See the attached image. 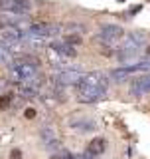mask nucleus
<instances>
[{
  "label": "nucleus",
  "instance_id": "obj_6",
  "mask_svg": "<svg viewBox=\"0 0 150 159\" xmlns=\"http://www.w3.org/2000/svg\"><path fill=\"white\" fill-rule=\"evenodd\" d=\"M146 93H150V76L136 78L131 86V96L140 98V96H146Z\"/></svg>",
  "mask_w": 150,
  "mask_h": 159
},
{
  "label": "nucleus",
  "instance_id": "obj_5",
  "mask_svg": "<svg viewBox=\"0 0 150 159\" xmlns=\"http://www.w3.org/2000/svg\"><path fill=\"white\" fill-rule=\"evenodd\" d=\"M59 28L57 24H49V22H38V24H32V26L28 28V32L32 34V36H56L59 34Z\"/></svg>",
  "mask_w": 150,
  "mask_h": 159
},
{
  "label": "nucleus",
  "instance_id": "obj_2",
  "mask_svg": "<svg viewBox=\"0 0 150 159\" xmlns=\"http://www.w3.org/2000/svg\"><path fill=\"white\" fill-rule=\"evenodd\" d=\"M142 44H144V34H140V32L127 34L123 46L119 48V52H117L119 62H128V60H132L138 52H140Z\"/></svg>",
  "mask_w": 150,
  "mask_h": 159
},
{
  "label": "nucleus",
  "instance_id": "obj_9",
  "mask_svg": "<svg viewBox=\"0 0 150 159\" xmlns=\"http://www.w3.org/2000/svg\"><path fill=\"white\" fill-rule=\"evenodd\" d=\"M52 48L56 50L57 54H61V56H67V58H73L75 56L73 46H71V44H67V42H53Z\"/></svg>",
  "mask_w": 150,
  "mask_h": 159
},
{
  "label": "nucleus",
  "instance_id": "obj_14",
  "mask_svg": "<svg viewBox=\"0 0 150 159\" xmlns=\"http://www.w3.org/2000/svg\"><path fill=\"white\" fill-rule=\"evenodd\" d=\"M22 157V153H20V149H14L12 151V159H20Z\"/></svg>",
  "mask_w": 150,
  "mask_h": 159
},
{
  "label": "nucleus",
  "instance_id": "obj_10",
  "mask_svg": "<svg viewBox=\"0 0 150 159\" xmlns=\"http://www.w3.org/2000/svg\"><path fill=\"white\" fill-rule=\"evenodd\" d=\"M81 76L83 74H79V72H61V74H57L56 80L59 84H77Z\"/></svg>",
  "mask_w": 150,
  "mask_h": 159
},
{
  "label": "nucleus",
  "instance_id": "obj_4",
  "mask_svg": "<svg viewBox=\"0 0 150 159\" xmlns=\"http://www.w3.org/2000/svg\"><path fill=\"white\" fill-rule=\"evenodd\" d=\"M99 36L103 38V42L115 44V42H119L121 38H124V30L121 26H117V24H103Z\"/></svg>",
  "mask_w": 150,
  "mask_h": 159
},
{
  "label": "nucleus",
  "instance_id": "obj_7",
  "mask_svg": "<svg viewBox=\"0 0 150 159\" xmlns=\"http://www.w3.org/2000/svg\"><path fill=\"white\" fill-rule=\"evenodd\" d=\"M105 149H107V141H105L103 137H95L87 143V151L85 153L91 155V157H97V155H103Z\"/></svg>",
  "mask_w": 150,
  "mask_h": 159
},
{
  "label": "nucleus",
  "instance_id": "obj_13",
  "mask_svg": "<svg viewBox=\"0 0 150 159\" xmlns=\"http://www.w3.org/2000/svg\"><path fill=\"white\" fill-rule=\"evenodd\" d=\"M10 102H12L10 93H4V96H0V109H6V107L10 106Z\"/></svg>",
  "mask_w": 150,
  "mask_h": 159
},
{
  "label": "nucleus",
  "instance_id": "obj_12",
  "mask_svg": "<svg viewBox=\"0 0 150 159\" xmlns=\"http://www.w3.org/2000/svg\"><path fill=\"white\" fill-rule=\"evenodd\" d=\"M14 62H18V64H26V66H32V68H38V64H40V60L36 56H28V54H24V56H18Z\"/></svg>",
  "mask_w": 150,
  "mask_h": 159
},
{
  "label": "nucleus",
  "instance_id": "obj_8",
  "mask_svg": "<svg viewBox=\"0 0 150 159\" xmlns=\"http://www.w3.org/2000/svg\"><path fill=\"white\" fill-rule=\"evenodd\" d=\"M8 10H12L16 14H28L32 10V2L30 0H10Z\"/></svg>",
  "mask_w": 150,
  "mask_h": 159
},
{
  "label": "nucleus",
  "instance_id": "obj_1",
  "mask_svg": "<svg viewBox=\"0 0 150 159\" xmlns=\"http://www.w3.org/2000/svg\"><path fill=\"white\" fill-rule=\"evenodd\" d=\"M77 88V99L81 103H93L97 99H101L109 89V78L103 72H91L79 78V82L75 84Z\"/></svg>",
  "mask_w": 150,
  "mask_h": 159
},
{
  "label": "nucleus",
  "instance_id": "obj_15",
  "mask_svg": "<svg viewBox=\"0 0 150 159\" xmlns=\"http://www.w3.org/2000/svg\"><path fill=\"white\" fill-rule=\"evenodd\" d=\"M26 116L28 117H34V116H36V111H34V109H26Z\"/></svg>",
  "mask_w": 150,
  "mask_h": 159
},
{
  "label": "nucleus",
  "instance_id": "obj_3",
  "mask_svg": "<svg viewBox=\"0 0 150 159\" xmlns=\"http://www.w3.org/2000/svg\"><path fill=\"white\" fill-rule=\"evenodd\" d=\"M12 72L20 82L24 84H34L38 80V68H32V66H26V64H18L14 62L12 64Z\"/></svg>",
  "mask_w": 150,
  "mask_h": 159
},
{
  "label": "nucleus",
  "instance_id": "obj_11",
  "mask_svg": "<svg viewBox=\"0 0 150 159\" xmlns=\"http://www.w3.org/2000/svg\"><path fill=\"white\" fill-rule=\"evenodd\" d=\"M49 159H93V157L87 155V153L77 155V153H71V151H63V149H59V151H56Z\"/></svg>",
  "mask_w": 150,
  "mask_h": 159
}]
</instances>
